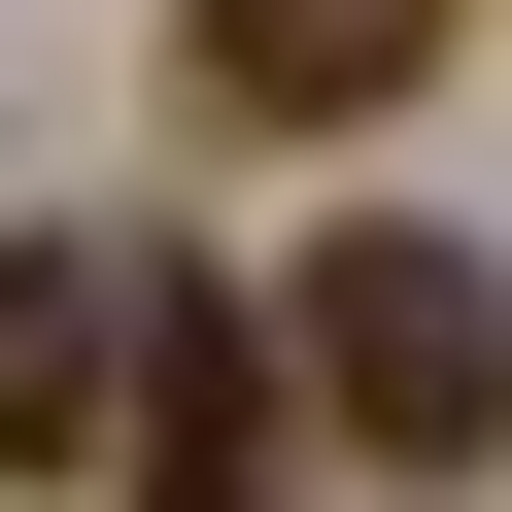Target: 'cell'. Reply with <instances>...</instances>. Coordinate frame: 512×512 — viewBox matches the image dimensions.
<instances>
[{"instance_id":"2","label":"cell","mask_w":512,"mask_h":512,"mask_svg":"<svg viewBox=\"0 0 512 512\" xmlns=\"http://www.w3.org/2000/svg\"><path fill=\"white\" fill-rule=\"evenodd\" d=\"M444 69V0H171V103L205 137H376Z\"/></svg>"},{"instance_id":"4","label":"cell","mask_w":512,"mask_h":512,"mask_svg":"<svg viewBox=\"0 0 512 512\" xmlns=\"http://www.w3.org/2000/svg\"><path fill=\"white\" fill-rule=\"evenodd\" d=\"M137 410V274H103V239H0V478H69Z\"/></svg>"},{"instance_id":"1","label":"cell","mask_w":512,"mask_h":512,"mask_svg":"<svg viewBox=\"0 0 512 512\" xmlns=\"http://www.w3.org/2000/svg\"><path fill=\"white\" fill-rule=\"evenodd\" d=\"M274 410H342L376 478H512V274L410 205H342L308 274H274Z\"/></svg>"},{"instance_id":"3","label":"cell","mask_w":512,"mask_h":512,"mask_svg":"<svg viewBox=\"0 0 512 512\" xmlns=\"http://www.w3.org/2000/svg\"><path fill=\"white\" fill-rule=\"evenodd\" d=\"M137 512H274V308H239V274H137Z\"/></svg>"}]
</instances>
